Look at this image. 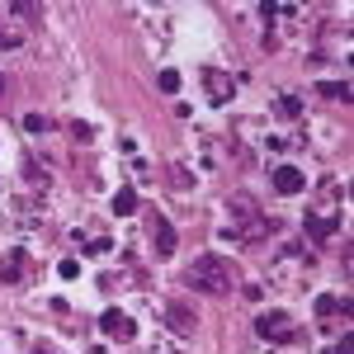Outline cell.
Returning a JSON list of instances; mask_svg holds the SVG:
<instances>
[{"instance_id":"cell-6","label":"cell","mask_w":354,"mask_h":354,"mask_svg":"<svg viewBox=\"0 0 354 354\" xmlns=\"http://www.w3.org/2000/svg\"><path fill=\"white\" fill-rule=\"evenodd\" d=\"M151 241H156V255H175L180 250V236H175V227L161 213H151Z\"/></svg>"},{"instance_id":"cell-2","label":"cell","mask_w":354,"mask_h":354,"mask_svg":"<svg viewBox=\"0 0 354 354\" xmlns=\"http://www.w3.org/2000/svg\"><path fill=\"white\" fill-rule=\"evenodd\" d=\"M232 213H236V227H232V232H222V241L255 245V241H265V236L274 232V222L260 218V213H255V198H245V194H236V198H232Z\"/></svg>"},{"instance_id":"cell-9","label":"cell","mask_w":354,"mask_h":354,"mask_svg":"<svg viewBox=\"0 0 354 354\" xmlns=\"http://www.w3.org/2000/svg\"><path fill=\"white\" fill-rule=\"evenodd\" d=\"M165 317H170V330H180V335H194V312L185 302H170L165 307Z\"/></svg>"},{"instance_id":"cell-8","label":"cell","mask_w":354,"mask_h":354,"mask_svg":"<svg viewBox=\"0 0 354 354\" xmlns=\"http://www.w3.org/2000/svg\"><path fill=\"white\" fill-rule=\"evenodd\" d=\"M307 232H312V241H330V236H340V218H317V213H307Z\"/></svg>"},{"instance_id":"cell-11","label":"cell","mask_w":354,"mask_h":354,"mask_svg":"<svg viewBox=\"0 0 354 354\" xmlns=\"http://www.w3.org/2000/svg\"><path fill=\"white\" fill-rule=\"evenodd\" d=\"M113 213H118V218H133V213H137V194L133 189H118V194H113Z\"/></svg>"},{"instance_id":"cell-13","label":"cell","mask_w":354,"mask_h":354,"mask_svg":"<svg viewBox=\"0 0 354 354\" xmlns=\"http://www.w3.org/2000/svg\"><path fill=\"white\" fill-rule=\"evenodd\" d=\"M279 113H283V118H298V113H302V100H298V95H283V100H279Z\"/></svg>"},{"instance_id":"cell-7","label":"cell","mask_w":354,"mask_h":354,"mask_svg":"<svg viewBox=\"0 0 354 354\" xmlns=\"http://www.w3.org/2000/svg\"><path fill=\"white\" fill-rule=\"evenodd\" d=\"M274 189L279 194H298L302 189V170L298 165H274Z\"/></svg>"},{"instance_id":"cell-17","label":"cell","mask_w":354,"mask_h":354,"mask_svg":"<svg viewBox=\"0 0 354 354\" xmlns=\"http://www.w3.org/2000/svg\"><path fill=\"white\" fill-rule=\"evenodd\" d=\"M350 345H354L350 335H340V340H335V345H330V350H326V354H350Z\"/></svg>"},{"instance_id":"cell-14","label":"cell","mask_w":354,"mask_h":354,"mask_svg":"<svg viewBox=\"0 0 354 354\" xmlns=\"http://www.w3.org/2000/svg\"><path fill=\"white\" fill-rule=\"evenodd\" d=\"M156 85H161L165 95H175V90H180V71H161V76H156Z\"/></svg>"},{"instance_id":"cell-19","label":"cell","mask_w":354,"mask_h":354,"mask_svg":"<svg viewBox=\"0 0 354 354\" xmlns=\"http://www.w3.org/2000/svg\"><path fill=\"white\" fill-rule=\"evenodd\" d=\"M38 354H53V350H38Z\"/></svg>"},{"instance_id":"cell-15","label":"cell","mask_w":354,"mask_h":354,"mask_svg":"<svg viewBox=\"0 0 354 354\" xmlns=\"http://www.w3.org/2000/svg\"><path fill=\"white\" fill-rule=\"evenodd\" d=\"M24 128H28V133H48V118H43V113H28Z\"/></svg>"},{"instance_id":"cell-10","label":"cell","mask_w":354,"mask_h":354,"mask_svg":"<svg viewBox=\"0 0 354 354\" xmlns=\"http://www.w3.org/2000/svg\"><path fill=\"white\" fill-rule=\"evenodd\" d=\"M203 81H208V95H213V100H232V95H236V90H232V76H222V71H213V66H208V71H203Z\"/></svg>"},{"instance_id":"cell-3","label":"cell","mask_w":354,"mask_h":354,"mask_svg":"<svg viewBox=\"0 0 354 354\" xmlns=\"http://www.w3.org/2000/svg\"><path fill=\"white\" fill-rule=\"evenodd\" d=\"M33 274H38V265H33V255H28L24 245H15V250H5V255H0V283L24 288Z\"/></svg>"},{"instance_id":"cell-18","label":"cell","mask_w":354,"mask_h":354,"mask_svg":"<svg viewBox=\"0 0 354 354\" xmlns=\"http://www.w3.org/2000/svg\"><path fill=\"white\" fill-rule=\"evenodd\" d=\"M0 95H5V81H0Z\"/></svg>"},{"instance_id":"cell-5","label":"cell","mask_w":354,"mask_h":354,"mask_svg":"<svg viewBox=\"0 0 354 354\" xmlns=\"http://www.w3.org/2000/svg\"><path fill=\"white\" fill-rule=\"evenodd\" d=\"M100 330H104L109 340H133V335H137V322L128 317V312H118V307H109V312L100 317Z\"/></svg>"},{"instance_id":"cell-12","label":"cell","mask_w":354,"mask_h":354,"mask_svg":"<svg viewBox=\"0 0 354 354\" xmlns=\"http://www.w3.org/2000/svg\"><path fill=\"white\" fill-rule=\"evenodd\" d=\"M322 95H326V100H340V104H350V85H345V81H326V85H322Z\"/></svg>"},{"instance_id":"cell-4","label":"cell","mask_w":354,"mask_h":354,"mask_svg":"<svg viewBox=\"0 0 354 354\" xmlns=\"http://www.w3.org/2000/svg\"><path fill=\"white\" fill-rule=\"evenodd\" d=\"M255 330H260L270 345H293V340H298V322H293L288 312H265V317H255Z\"/></svg>"},{"instance_id":"cell-16","label":"cell","mask_w":354,"mask_h":354,"mask_svg":"<svg viewBox=\"0 0 354 354\" xmlns=\"http://www.w3.org/2000/svg\"><path fill=\"white\" fill-rule=\"evenodd\" d=\"M71 137H76V142H90L95 128H90V123H71Z\"/></svg>"},{"instance_id":"cell-1","label":"cell","mask_w":354,"mask_h":354,"mask_svg":"<svg viewBox=\"0 0 354 354\" xmlns=\"http://www.w3.org/2000/svg\"><path fill=\"white\" fill-rule=\"evenodd\" d=\"M185 283L198 288V293H213V298H218V293H227V288L236 283V270L227 265V255H213V250H208V255H198V260L189 265Z\"/></svg>"}]
</instances>
